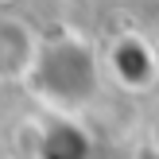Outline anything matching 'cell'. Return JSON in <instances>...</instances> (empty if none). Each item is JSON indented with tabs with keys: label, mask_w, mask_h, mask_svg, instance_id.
<instances>
[{
	"label": "cell",
	"mask_w": 159,
	"mask_h": 159,
	"mask_svg": "<svg viewBox=\"0 0 159 159\" xmlns=\"http://www.w3.org/2000/svg\"><path fill=\"white\" fill-rule=\"evenodd\" d=\"M31 85L39 89L43 101H51L62 113L85 105L93 97V89H97V66H93L85 43H74V39L47 43L39 51V58H35Z\"/></svg>",
	"instance_id": "cell-1"
}]
</instances>
